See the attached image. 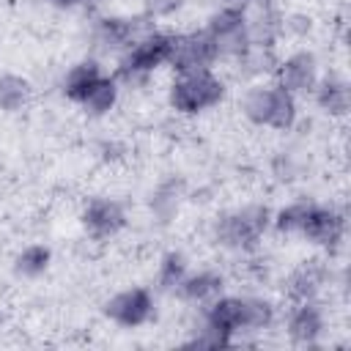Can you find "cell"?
I'll use <instances>...</instances> for the list:
<instances>
[{
	"label": "cell",
	"mask_w": 351,
	"mask_h": 351,
	"mask_svg": "<svg viewBox=\"0 0 351 351\" xmlns=\"http://www.w3.org/2000/svg\"><path fill=\"white\" fill-rule=\"evenodd\" d=\"M217 44L211 38L208 30H200V33H186V36H173V47H170V58L167 63L186 74V71H200V69H208L214 60H217Z\"/></svg>",
	"instance_id": "cell-4"
},
{
	"label": "cell",
	"mask_w": 351,
	"mask_h": 351,
	"mask_svg": "<svg viewBox=\"0 0 351 351\" xmlns=\"http://www.w3.org/2000/svg\"><path fill=\"white\" fill-rule=\"evenodd\" d=\"M250 3H252V0H225V5H230V8H241V11H244Z\"/></svg>",
	"instance_id": "cell-31"
},
{
	"label": "cell",
	"mask_w": 351,
	"mask_h": 351,
	"mask_svg": "<svg viewBox=\"0 0 351 351\" xmlns=\"http://www.w3.org/2000/svg\"><path fill=\"white\" fill-rule=\"evenodd\" d=\"M178 197H181V184L178 181H167L162 184L154 197H151V211L159 217V222H167L176 211H178Z\"/></svg>",
	"instance_id": "cell-22"
},
{
	"label": "cell",
	"mask_w": 351,
	"mask_h": 351,
	"mask_svg": "<svg viewBox=\"0 0 351 351\" xmlns=\"http://www.w3.org/2000/svg\"><path fill=\"white\" fill-rule=\"evenodd\" d=\"M104 313L118 326H140V324H145L151 318L154 302H151V293L145 288H129V291L115 293L104 304Z\"/></svg>",
	"instance_id": "cell-6"
},
{
	"label": "cell",
	"mask_w": 351,
	"mask_h": 351,
	"mask_svg": "<svg viewBox=\"0 0 351 351\" xmlns=\"http://www.w3.org/2000/svg\"><path fill=\"white\" fill-rule=\"evenodd\" d=\"M47 3L60 5V8H71V5H80V3H85V0H47Z\"/></svg>",
	"instance_id": "cell-30"
},
{
	"label": "cell",
	"mask_w": 351,
	"mask_h": 351,
	"mask_svg": "<svg viewBox=\"0 0 351 351\" xmlns=\"http://www.w3.org/2000/svg\"><path fill=\"white\" fill-rule=\"evenodd\" d=\"M274 318V310L263 299H241V329H263Z\"/></svg>",
	"instance_id": "cell-23"
},
{
	"label": "cell",
	"mask_w": 351,
	"mask_h": 351,
	"mask_svg": "<svg viewBox=\"0 0 351 351\" xmlns=\"http://www.w3.org/2000/svg\"><path fill=\"white\" fill-rule=\"evenodd\" d=\"M30 99V82L16 74H0V110H22Z\"/></svg>",
	"instance_id": "cell-18"
},
{
	"label": "cell",
	"mask_w": 351,
	"mask_h": 351,
	"mask_svg": "<svg viewBox=\"0 0 351 351\" xmlns=\"http://www.w3.org/2000/svg\"><path fill=\"white\" fill-rule=\"evenodd\" d=\"M47 266H49V247H44V244L25 247L14 261V269L19 277H38V274H44Z\"/></svg>",
	"instance_id": "cell-20"
},
{
	"label": "cell",
	"mask_w": 351,
	"mask_h": 351,
	"mask_svg": "<svg viewBox=\"0 0 351 351\" xmlns=\"http://www.w3.org/2000/svg\"><path fill=\"white\" fill-rule=\"evenodd\" d=\"M206 324L225 332V335H233L241 329V299L239 296H217L211 299L208 304V313H206Z\"/></svg>",
	"instance_id": "cell-13"
},
{
	"label": "cell",
	"mask_w": 351,
	"mask_h": 351,
	"mask_svg": "<svg viewBox=\"0 0 351 351\" xmlns=\"http://www.w3.org/2000/svg\"><path fill=\"white\" fill-rule=\"evenodd\" d=\"M310 208H313V203H291V206L280 208L277 217H274L277 230H282V233H302Z\"/></svg>",
	"instance_id": "cell-24"
},
{
	"label": "cell",
	"mask_w": 351,
	"mask_h": 351,
	"mask_svg": "<svg viewBox=\"0 0 351 351\" xmlns=\"http://www.w3.org/2000/svg\"><path fill=\"white\" fill-rule=\"evenodd\" d=\"M315 101L329 115H346L348 112V104H351L348 85L340 82V80H324L318 85V90H315Z\"/></svg>",
	"instance_id": "cell-16"
},
{
	"label": "cell",
	"mask_w": 351,
	"mask_h": 351,
	"mask_svg": "<svg viewBox=\"0 0 351 351\" xmlns=\"http://www.w3.org/2000/svg\"><path fill=\"white\" fill-rule=\"evenodd\" d=\"M271 222V214L269 208L263 206H247L241 211H233V214H225L219 222H217V241L222 247H230V250H250L258 244V239L263 236V230L269 228Z\"/></svg>",
	"instance_id": "cell-1"
},
{
	"label": "cell",
	"mask_w": 351,
	"mask_h": 351,
	"mask_svg": "<svg viewBox=\"0 0 351 351\" xmlns=\"http://www.w3.org/2000/svg\"><path fill=\"white\" fill-rule=\"evenodd\" d=\"M315 71H318L315 55L313 52H296V55H291L288 60L280 63V69H277V85L285 88L293 96L296 93H304V90H310L315 85Z\"/></svg>",
	"instance_id": "cell-8"
},
{
	"label": "cell",
	"mask_w": 351,
	"mask_h": 351,
	"mask_svg": "<svg viewBox=\"0 0 351 351\" xmlns=\"http://www.w3.org/2000/svg\"><path fill=\"white\" fill-rule=\"evenodd\" d=\"M115 99H118V82L110 80V77H101V80L88 90V96L82 99V107H85L88 115L99 118V115H104V112L112 110Z\"/></svg>",
	"instance_id": "cell-17"
},
{
	"label": "cell",
	"mask_w": 351,
	"mask_h": 351,
	"mask_svg": "<svg viewBox=\"0 0 351 351\" xmlns=\"http://www.w3.org/2000/svg\"><path fill=\"white\" fill-rule=\"evenodd\" d=\"M269 112H271V88H250L247 96H244V115L258 123V126H266L269 123Z\"/></svg>",
	"instance_id": "cell-21"
},
{
	"label": "cell",
	"mask_w": 351,
	"mask_h": 351,
	"mask_svg": "<svg viewBox=\"0 0 351 351\" xmlns=\"http://www.w3.org/2000/svg\"><path fill=\"white\" fill-rule=\"evenodd\" d=\"M154 33L151 16H107L96 25V44L104 49H132L137 41Z\"/></svg>",
	"instance_id": "cell-5"
},
{
	"label": "cell",
	"mask_w": 351,
	"mask_h": 351,
	"mask_svg": "<svg viewBox=\"0 0 351 351\" xmlns=\"http://www.w3.org/2000/svg\"><path fill=\"white\" fill-rule=\"evenodd\" d=\"M239 60H241L244 71H250V74H261V71H271L274 69L271 47H255V44H250V49Z\"/></svg>",
	"instance_id": "cell-27"
},
{
	"label": "cell",
	"mask_w": 351,
	"mask_h": 351,
	"mask_svg": "<svg viewBox=\"0 0 351 351\" xmlns=\"http://www.w3.org/2000/svg\"><path fill=\"white\" fill-rule=\"evenodd\" d=\"M324 282H326V269H324V263H321V261H307V263H302V266L291 274V280H288V293H291V299H296L299 304H302V302H313V296L321 291Z\"/></svg>",
	"instance_id": "cell-11"
},
{
	"label": "cell",
	"mask_w": 351,
	"mask_h": 351,
	"mask_svg": "<svg viewBox=\"0 0 351 351\" xmlns=\"http://www.w3.org/2000/svg\"><path fill=\"white\" fill-rule=\"evenodd\" d=\"M343 228H346V222H343V217H340L337 211L313 206L310 214H307V219H304L302 233H304L313 244H326V247H332V244H337V241L343 239Z\"/></svg>",
	"instance_id": "cell-10"
},
{
	"label": "cell",
	"mask_w": 351,
	"mask_h": 351,
	"mask_svg": "<svg viewBox=\"0 0 351 351\" xmlns=\"http://www.w3.org/2000/svg\"><path fill=\"white\" fill-rule=\"evenodd\" d=\"M170 47H173V36H165V33H151L145 36L143 41H137L126 58L121 60V77L126 82H134V80H143L148 71L159 69L162 63H167L170 58Z\"/></svg>",
	"instance_id": "cell-3"
},
{
	"label": "cell",
	"mask_w": 351,
	"mask_h": 351,
	"mask_svg": "<svg viewBox=\"0 0 351 351\" xmlns=\"http://www.w3.org/2000/svg\"><path fill=\"white\" fill-rule=\"evenodd\" d=\"M184 0H145V16L156 19V16H170L181 8Z\"/></svg>",
	"instance_id": "cell-28"
},
{
	"label": "cell",
	"mask_w": 351,
	"mask_h": 351,
	"mask_svg": "<svg viewBox=\"0 0 351 351\" xmlns=\"http://www.w3.org/2000/svg\"><path fill=\"white\" fill-rule=\"evenodd\" d=\"M282 30H293V33H307V30H310V19H307V16H299V14H296V16H291L288 22L282 19Z\"/></svg>",
	"instance_id": "cell-29"
},
{
	"label": "cell",
	"mask_w": 351,
	"mask_h": 351,
	"mask_svg": "<svg viewBox=\"0 0 351 351\" xmlns=\"http://www.w3.org/2000/svg\"><path fill=\"white\" fill-rule=\"evenodd\" d=\"M176 288H178L181 299H186V302H211L222 291V277L217 271H197V274L184 277Z\"/></svg>",
	"instance_id": "cell-15"
},
{
	"label": "cell",
	"mask_w": 351,
	"mask_h": 351,
	"mask_svg": "<svg viewBox=\"0 0 351 351\" xmlns=\"http://www.w3.org/2000/svg\"><path fill=\"white\" fill-rule=\"evenodd\" d=\"M239 27H244V11H241V8L222 5L217 14H211V19H208V27H206V30L217 38V36L233 33V30H239Z\"/></svg>",
	"instance_id": "cell-25"
},
{
	"label": "cell",
	"mask_w": 351,
	"mask_h": 351,
	"mask_svg": "<svg viewBox=\"0 0 351 351\" xmlns=\"http://www.w3.org/2000/svg\"><path fill=\"white\" fill-rule=\"evenodd\" d=\"M244 25H247L250 44L255 47H271L274 38L282 33V16L274 0H252L244 8Z\"/></svg>",
	"instance_id": "cell-7"
},
{
	"label": "cell",
	"mask_w": 351,
	"mask_h": 351,
	"mask_svg": "<svg viewBox=\"0 0 351 351\" xmlns=\"http://www.w3.org/2000/svg\"><path fill=\"white\" fill-rule=\"evenodd\" d=\"M101 80V69L96 60H80L77 66L69 69L66 80H63V93L71 99V101H80L88 96V90Z\"/></svg>",
	"instance_id": "cell-14"
},
{
	"label": "cell",
	"mask_w": 351,
	"mask_h": 351,
	"mask_svg": "<svg viewBox=\"0 0 351 351\" xmlns=\"http://www.w3.org/2000/svg\"><path fill=\"white\" fill-rule=\"evenodd\" d=\"M321 329H324V315H321V310L313 302H302L293 310L291 321H288L291 340L293 343H302V346H313L315 337L321 335Z\"/></svg>",
	"instance_id": "cell-12"
},
{
	"label": "cell",
	"mask_w": 351,
	"mask_h": 351,
	"mask_svg": "<svg viewBox=\"0 0 351 351\" xmlns=\"http://www.w3.org/2000/svg\"><path fill=\"white\" fill-rule=\"evenodd\" d=\"M82 225L93 239H110L126 225V214L115 200H93L82 214Z\"/></svg>",
	"instance_id": "cell-9"
},
{
	"label": "cell",
	"mask_w": 351,
	"mask_h": 351,
	"mask_svg": "<svg viewBox=\"0 0 351 351\" xmlns=\"http://www.w3.org/2000/svg\"><path fill=\"white\" fill-rule=\"evenodd\" d=\"M186 277V258L181 252H167L159 263V285L162 288H176Z\"/></svg>",
	"instance_id": "cell-26"
},
{
	"label": "cell",
	"mask_w": 351,
	"mask_h": 351,
	"mask_svg": "<svg viewBox=\"0 0 351 351\" xmlns=\"http://www.w3.org/2000/svg\"><path fill=\"white\" fill-rule=\"evenodd\" d=\"M219 99H222V82L208 69L186 71L170 88V104L178 112H200L219 104Z\"/></svg>",
	"instance_id": "cell-2"
},
{
	"label": "cell",
	"mask_w": 351,
	"mask_h": 351,
	"mask_svg": "<svg viewBox=\"0 0 351 351\" xmlns=\"http://www.w3.org/2000/svg\"><path fill=\"white\" fill-rule=\"evenodd\" d=\"M296 121V99L293 93H288L285 88L274 85L271 88V112H269V123L271 129H291Z\"/></svg>",
	"instance_id": "cell-19"
}]
</instances>
